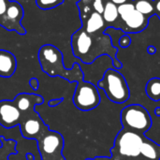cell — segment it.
Returning a JSON list of instances; mask_svg holds the SVG:
<instances>
[{
  "instance_id": "obj_1",
  "label": "cell",
  "mask_w": 160,
  "mask_h": 160,
  "mask_svg": "<svg viewBox=\"0 0 160 160\" xmlns=\"http://www.w3.org/2000/svg\"><path fill=\"white\" fill-rule=\"evenodd\" d=\"M71 49L75 57L83 64L90 65L98 57L108 55L112 60V66L115 69L122 68V63L117 59L118 48L112 43V38L105 33L90 35L81 27L71 37Z\"/></svg>"
},
{
  "instance_id": "obj_15",
  "label": "cell",
  "mask_w": 160,
  "mask_h": 160,
  "mask_svg": "<svg viewBox=\"0 0 160 160\" xmlns=\"http://www.w3.org/2000/svg\"><path fill=\"white\" fill-rule=\"evenodd\" d=\"M102 17L108 28L119 29L120 27V17L118 13V7L112 1L107 0L105 8L102 13Z\"/></svg>"
},
{
  "instance_id": "obj_13",
  "label": "cell",
  "mask_w": 160,
  "mask_h": 160,
  "mask_svg": "<svg viewBox=\"0 0 160 160\" xmlns=\"http://www.w3.org/2000/svg\"><path fill=\"white\" fill-rule=\"evenodd\" d=\"M17 68V59L13 53L0 50V77L10 78Z\"/></svg>"
},
{
  "instance_id": "obj_17",
  "label": "cell",
  "mask_w": 160,
  "mask_h": 160,
  "mask_svg": "<svg viewBox=\"0 0 160 160\" xmlns=\"http://www.w3.org/2000/svg\"><path fill=\"white\" fill-rule=\"evenodd\" d=\"M132 2L136 10L149 19L156 15L154 0H132Z\"/></svg>"
},
{
  "instance_id": "obj_28",
  "label": "cell",
  "mask_w": 160,
  "mask_h": 160,
  "mask_svg": "<svg viewBox=\"0 0 160 160\" xmlns=\"http://www.w3.org/2000/svg\"><path fill=\"white\" fill-rule=\"evenodd\" d=\"M86 160H112V158L98 157V158H93V159H86Z\"/></svg>"
},
{
  "instance_id": "obj_4",
  "label": "cell",
  "mask_w": 160,
  "mask_h": 160,
  "mask_svg": "<svg viewBox=\"0 0 160 160\" xmlns=\"http://www.w3.org/2000/svg\"><path fill=\"white\" fill-rule=\"evenodd\" d=\"M98 87L104 91L112 102L122 104L129 99L130 91L126 78L115 68H108L105 71L98 82Z\"/></svg>"
},
{
  "instance_id": "obj_20",
  "label": "cell",
  "mask_w": 160,
  "mask_h": 160,
  "mask_svg": "<svg viewBox=\"0 0 160 160\" xmlns=\"http://www.w3.org/2000/svg\"><path fill=\"white\" fill-rule=\"evenodd\" d=\"M107 0H93L92 6H93V9L94 11L102 14L104 8H105V3Z\"/></svg>"
},
{
  "instance_id": "obj_31",
  "label": "cell",
  "mask_w": 160,
  "mask_h": 160,
  "mask_svg": "<svg viewBox=\"0 0 160 160\" xmlns=\"http://www.w3.org/2000/svg\"><path fill=\"white\" fill-rule=\"evenodd\" d=\"M158 18H159V20H160V16H158Z\"/></svg>"
},
{
  "instance_id": "obj_19",
  "label": "cell",
  "mask_w": 160,
  "mask_h": 160,
  "mask_svg": "<svg viewBox=\"0 0 160 160\" xmlns=\"http://www.w3.org/2000/svg\"><path fill=\"white\" fill-rule=\"evenodd\" d=\"M64 2V0H36V5L40 9H51L54 8L57 6L61 5Z\"/></svg>"
},
{
  "instance_id": "obj_16",
  "label": "cell",
  "mask_w": 160,
  "mask_h": 160,
  "mask_svg": "<svg viewBox=\"0 0 160 160\" xmlns=\"http://www.w3.org/2000/svg\"><path fill=\"white\" fill-rule=\"evenodd\" d=\"M141 156L144 160H159L160 145L145 137L141 148Z\"/></svg>"
},
{
  "instance_id": "obj_23",
  "label": "cell",
  "mask_w": 160,
  "mask_h": 160,
  "mask_svg": "<svg viewBox=\"0 0 160 160\" xmlns=\"http://www.w3.org/2000/svg\"><path fill=\"white\" fill-rule=\"evenodd\" d=\"M29 84H30V86H31V88L33 89V90H38V87H39V82H38V80L37 79V78H32L30 81H29Z\"/></svg>"
},
{
  "instance_id": "obj_7",
  "label": "cell",
  "mask_w": 160,
  "mask_h": 160,
  "mask_svg": "<svg viewBox=\"0 0 160 160\" xmlns=\"http://www.w3.org/2000/svg\"><path fill=\"white\" fill-rule=\"evenodd\" d=\"M72 101L75 107L82 112L96 109L100 104V95L98 87L84 80L78 82Z\"/></svg>"
},
{
  "instance_id": "obj_24",
  "label": "cell",
  "mask_w": 160,
  "mask_h": 160,
  "mask_svg": "<svg viewBox=\"0 0 160 160\" xmlns=\"http://www.w3.org/2000/svg\"><path fill=\"white\" fill-rule=\"evenodd\" d=\"M155 3V10H156V16H160V0H154Z\"/></svg>"
},
{
  "instance_id": "obj_29",
  "label": "cell",
  "mask_w": 160,
  "mask_h": 160,
  "mask_svg": "<svg viewBox=\"0 0 160 160\" xmlns=\"http://www.w3.org/2000/svg\"><path fill=\"white\" fill-rule=\"evenodd\" d=\"M155 114L158 116V117H160V107H157L155 109Z\"/></svg>"
},
{
  "instance_id": "obj_26",
  "label": "cell",
  "mask_w": 160,
  "mask_h": 160,
  "mask_svg": "<svg viewBox=\"0 0 160 160\" xmlns=\"http://www.w3.org/2000/svg\"><path fill=\"white\" fill-rule=\"evenodd\" d=\"M112 1L113 4H115L116 6H120V5H123V4H126V3H129L131 2L132 0H110Z\"/></svg>"
},
{
  "instance_id": "obj_11",
  "label": "cell",
  "mask_w": 160,
  "mask_h": 160,
  "mask_svg": "<svg viewBox=\"0 0 160 160\" xmlns=\"http://www.w3.org/2000/svg\"><path fill=\"white\" fill-rule=\"evenodd\" d=\"M22 121V113L11 100L0 101V126L5 128H12L19 126Z\"/></svg>"
},
{
  "instance_id": "obj_3",
  "label": "cell",
  "mask_w": 160,
  "mask_h": 160,
  "mask_svg": "<svg viewBox=\"0 0 160 160\" xmlns=\"http://www.w3.org/2000/svg\"><path fill=\"white\" fill-rule=\"evenodd\" d=\"M144 135L123 128L117 134L111 149L112 160H137L141 158V148Z\"/></svg>"
},
{
  "instance_id": "obj_27",
  "label": "cell",
  "mask_w": 160,
  "mask_h": 160,
  "mask_svg": "<svg viewBox=\"0 0 160 160\" xmlns=\"http://www.w3.org/2000/svg\"><path fill=\"white\" fill-rule=\"evenodd\" d=\"M147 52L149 54H155L157 52V48L155 46H153V45H149L147 47Z\"/></svg>"
},
{
  "instance_id": "obj_9",
  "label": "cell",
  "mask_w": 160,
  "mask_h": 160,
  "mask_svg": "<svg viewBox=\"0 0 160 160\" xmlns=\"http://www.w3.org/2000/svg\"><path fill=\"white\" fill-rule=\"evenodd\" d=\"M19 127L22 137L28 140L38 141L47 130H49L48 126L44 124L36 111L23 115Z\"/></svg>"
},
{
  "instance_id": "obj_25",
  "label": "cell",
  "mask_w": 160,
  "mask_h": 160,
  "mask_svg": "<svg viewBox=\"0 0 160 160\" xmlns=\"http://www.w3.org/2000/svg\"><path fill=\"white\" fill-rule=\"evenodd\" d=\"M62 98H58V99H53V100H50L49 101V103H48V105L50 106V107H56L58 104H60L61 102H62Z\"/></svg>"
},
{
  "instance_id": "obj_8",
  "label": "cell",
  "mask_w": 160,
  "mask_h": 160,
  "mask_svg": "<svg viewBox=\"0 0 160 160\" xmlns=\"http://www.w3.org/2000/svg\"><path fill=\"white\" fill-rule=\"evenodd\" d=\"M38 149L42 160H66L63 156L64 138L52 130H47L38 140Z\"/></svg>"
},
{
  "instance_id": "obj_14",
  "label": "cell",
  "mask_w": 160,
  "mask_h": 160,
  "mask_svg": "<svg viewBox=\"0 0 160 160\" xmlns=\"http://www.w3.org/2000/svg\"><path fill=\"white\" fill-rule=\"evenodd\" d=\"M82 27L86 31V33L90 35L104 33L105 30L108 28L104 22L102 14H99L96 11H93L86 18V20L83 21Z\"/></svg>"
},
{
  "instance_id": "obj_2",
  "label": "cell",
  "mask_w": 160,
  "mask_h": 160,
  "mask_svg": "<svg viewBox=\"0 0 160 160\" xmlns=\"http://www.w3.org/2000/svg\"><path fill=\"white\" fill-rule=\"evenodd\" d=\"M38 61L42 71L51 77L60 76L69 82H78L84 79L79 64L75 63L71 68H66L63 53L54 45L45 44L41 46L38 51Z\"/></svg>"
},
{
  "instance_id": "obj_30",
  "label": "cell",
  "mask_w": 160,
  "mask_h": 160,
  "mask_svg": "<svg viewBox=\"0 0 160 160\" xmlns=\"http://www.w3.org/2000/svg\"><path fill=\"white\" fill-rule=\"evenodd\" d=\"M137 160H144V159H143V158H142V157H141V158H139Z\"/></svg>"
},
{
  "instance_id": "obj_12",
  "label": "cell",
  "mask_w": 160,
  "mask_h": 160,
  "mask_svg": "<svg viewBox=\"0 0 160 160\" xmlns=\"http://www.w3.org/2000/svg\"><path fill=\"white\" fill-rule=\"evenodd\" d=\"M12 101L14 102L15 106L22 113V117L23 115L35 112L36 107L42 104L44 98L41 96L36 94L21 93L18 94Z\"/></svg>"
},
{
  "instance_id": "obj_6",
  "label": "cell",
  "mask_w": 160,
  "mask_h": 160,
  "mask_svg": "<svg viewBox=\"0 0 160 160\" xmlns=\"http://www.w3.org/2000/svg\"><path fill=\"white\" fill-rule=\"evenodd\" d=\"M117 7L120 17L119 30L126 34H136L146 29L150 19L136 10L132 1Z\"/></svg>"
},
{
  "instance_id": "obj_10",
  "label": "cell",
  "mask_w": 160,
  "mask_h": 160,
  "mask_svg": "<svg viewBox=\"0 0 160 160\" xmlns=\"http://www.w3.org/2000/svg\"><path fill=\"white\" fill-rule=\"evenodd\" d=\"M23 18V8L17 1H10L8 3L6 13L0 18V25L7 30H15L20 35H25L26 31L21 25V21Z\"/></svg>"
},
{
  "instance_id": "obj_5",
  "label": "cell",
  "mask_w": 160,
  "mask_h": 160,
  "mask_svg": "<svg viewBox=\"0 0 160 160\" xmlns=\"http://www.w3.org/2000/svg\"><path fill=\"white\" fill-rule=\"evenodd\" d=\"M123 128L144 135L152 127V118L149 112L140 104L126 106L120 113Z\"/></svg>"
},
{
  "instance_id": "obj_22",
  "label": "cell",
  "mask_w": 160,
  "mask_h": 160,
  "mask_svg": "<svg viewBox=\"0 0 160 160\" xmlns=\"http://www.w3.org/2000/svg\"><path fill=\"white\" fill-rule=\"evenodd\" d=\"M9 0H0V18L6 13Z\"/></svg>"
},
{
  "instance_id": "obj_18",
  "label": "cell",
  "mask_w": 160,
  "mask_h": 160,
  "mask_svg": "<svg viewBox=\"0 0 160 160\" xmlns=\"http://www.w3.org/2000/svg\"><path fill=\"white\" fill-rule=\"evenodd\" d=\"M145 93L151 100L155 102L160 101V78L155 77L147 82Z\"/></svg>"
},
{
  "instance_id": "obj_21",
  "label": "cell",
  "mask_w": 160,
  "mask_h": 160,
  "mask_svg": "<svg viewBox=\"0 0 160 160\" xmlns=\"http://www.w3.org/2000/svg\"><path fill=\"white\" fill-rule=\"evenodd\" d=\"M131 42H132L131 38L128 36V34H125V33L119 38V40H118V44L122 48H128L131 44Z\"/></svg>"
}]
</instances>
